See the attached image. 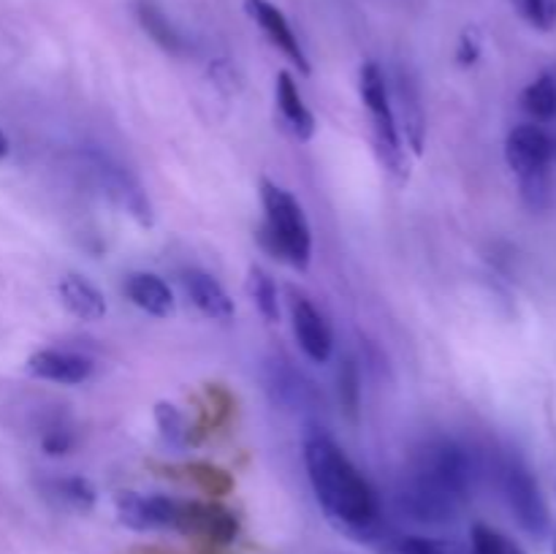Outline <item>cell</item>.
<instances>
[{
  "label": "cell",
  "mask_w": 556,
  "mask_h": 554,
  "mask_svg": "<svg viewBox=\"0 0 556 554\" xmlns=\"http://www.w3.org/2000/svg\"><path fill=\"white\" fill-rule=\"evenodd\" d=\"M123 291L147 315H155V318H172L174 315L172 288L152 272H130L123 282Z\"/></svg>",
  "instance_id": "9a60e30c"
},
{
  "label": "cell",
  "mask_w": 556,
  "mask_h": 554,
  "mask_svg": "<svg viewBox=\"0 0 556 554\" xmlns=\"http://www.w3.org/2000/svg\"><path fill=\"white\" fill-rule=\"evenodd\" d=\"M188 478L199 483V487L210 494H226L228 489H231V478H228V473L217 470V467L212 465H190Z\"/></svg>",
  "instance_id": "d4e9b609"
},
{
  "label": "cell",
  "mask_w": 556,
  "mask_h": 554,
  "mask_svg": "<svg viewBox=\"0 0 556 554\" xmlns=\"http://www.w3.org/2000/svg\"><path fill=\"white\" fill-rule=\"evenodd\" d=\"M74 445H76L74 432H71L68 427H60V424H54V427H49L47 432L41 435V449L47 451L49 456L68 454V451L74 449Z\"/></svg>",
  "instance_id": "484cf974"
},
{
  "label": "cell",
  "mask_w": 556,
  "mask_h": 554,
  "mask_svg": "<svg viewBox=\"0 0 556 554\" xmlns=\"http://www.w3.org/2000/svg\"><path fill=\"white\" fill-rule=\"evenodd\" d=\"M304 467L326 519L356 541L380 532V505L375 489L334 440L315 435L304 443Z\"/></svg>",
  "instance_id": "6da1fadb"
},
{
  "label": "cell",
  "mask_w": 556,
  "mask_h": 554,
  "mask_svg": "<svg viewBox=\"0 0 556 554\" xmlns=\"http://www.w3.org/2000/svg\"><path fill=\"white\" fill-rule=\"evenodd\" d=\"M155 424H157V429H161L163 443L172 445V449L182 451V449H188L190 443H195V435H193V429H190L188 418H185V413L179 411L177 405H172V402H157Z\"/></svg>",
  "instance_id": "ffe728a7"
},
{
  "label": "cell",
  "mask_w": 556,
  "mask_h": 554,
  "mask_svg": "<svg viewBox=\"0 0 556 554\" xmlns=\"http://www.w3.org/2000/svg\"><path fill=\"white\" fill-rule=\"evenodd\" d=\"M521 109L532 117V123H548L556 117V68L543 71L535 81L521 92Z\"/></svg>",
  "instance_id": "d6986e66"
},
{
  "label": "cell",
  "mask_w": 556,
  "mask_h": 554,
  "mask_svg": "<svg viewBox=\"0 0 556 554\" xmlns=\"http://www.w3.org/2000/svg\"><path fill=\"white\" fill-rule=\"evenodd\" d=\"M554 554H556V532H554Z\"/></svg>",
  "instance_id": "1f68e13d"
},
{
  "label": "cell",
  "mask_w": 556,
  "mask_h": 554,
  "mask_svg": "<svg viewBox=\"0 0 556 554\" xmlns=\"http://www.w3.org/2000/svg\"><path fill=\"white\" fill-rule=\"evenodd\" d=\"M340 402H342V407H345L348 416L356 421L358 402H362V380H358V369L351 358H348V362H342V367H340Z\"/></svg>",
  "instance_id": "cb8c5ba5"
},
{
  "label": "cell",
  "mask_w": 556,
  "mask_h": 554,
  "mask_svg": "<svg viewBox=\"0 0 556 554\" xmlns=\"http://www.w3.org/2000/svg\"><path fill=\"white\" fill-rule=\"evenodd\" d=\"M516 11L521 14V20L530 22L538 30H546V16H543V0H514Z\"/></svg>",
  "instance_id": "f1b7e54d"
},
{
  "label": "cell",
  "mask_w": 556,
  "mask_h": 554,
  "mask_svg": "<svg viewBox=\"0 0 556 554\" xmlns=\"http://www.w3.org/2000/svg\"><path fill=\"white\" fill-rule=\"evenodd\" d=\"M119 521L130 530H174L177 527L179 500L166 498V494H139V492H119L114 500Z\"/></svg>",
  "instance_id": "52a82bcc"
},
{
  "label": "cell",
  "mask_w": 556,
  "mask_h": 554,
  "mask_svg": "<svg viewBox=\"0 0 556 554\" xmlns=\"http://www.w3.org/2000/svg\"><path fill=\"white\" fill-rule=\"evenodd\" d=\"M291 324H293V335H296L299 348L307 353V358H313L315 364L329 362L331 351H334L331 329L309 299L304 297L291 299Z\"/></svg>",
  "instance_id": "30bf717a"
},
{
  "label": "cell",
  "mask_w": 556,
  "mask_h": 554,
  "mask_svg": "<svg viewBox=\"0 0 556 554\" xmlns=\"http://www.w3.org/2000/svg\"><path fill=\"white\" fill-rule=\"evenodd\" d=\"M248 293L258 313L264 315L269 324L280 320V297H277V286L271 275L261 266H250L248 269Z\"/></svg>",
  "instance_id": "44dd1931"
},
{
  "label": "cell",
  "mask_w": 556,
  "mask_h": 554,
  "mask_svg": "<svg viewBox=\"0 0 556 554\" xmlns=\"http://www.w3.org/2000/svg\"><path fill=\"white\" fill-rule=\"evenodd\" d=\"M136 20L144 27L147 36L157 43L161 49H166L168 54H188V41H185L182 33L172 25L166 14L161 11V5L155 0H136Z\"/></svg>",
  "instance_id": "ac0fdd59"
},
{
  "label": "cell",
  "mask_w": 556,
  "mask_h": 554,
  "mask_svg": "<svg viewBox=\"0 0 556 554\" xmlns=\"http://www.w3.org/2000/svg\"><path fill=\"white\" fill-rule=\"evenodd\" d=\"M58 293L63 307L68 310L74 318L85 320V324H96V320H101L109 310L103 293L98 291L90 280H85V277L79 275H65L63 280H60Z\"/></svg>",
  "instance_id": "e0dca14e"
},
{
  "label": "cell",
  "mask_w": 556,
  "mask_h": 554,
  "mask_svg": "<svg viewBox=\"0 0 556 554\" xmlns=\"http://www.w3.org/2000/svg\"><path fill=\"white\" fill-rule=\"evenodd\" d=\"M275 103L277 114H280V125L299 141H309L315 136V117L307 106H304V98L299 92L296 81L288 71L277 74L275 85Z\"/></svg>",
  "instance_id": "4fadbf2b"
},
{
  "label": "cell",
  "mask_w": 556,
  "mask_h": 554,
  "mask_svg": "<svg viewBox=\"0 0 556 554\" xmlns=\"http://www.w3.org/2000/svg\"><path fill=\"white\" fill-rule=\"evenodd\" d=\"M552 139L538 123L516 125L505 141V158L519 179L521 199L530 210L541 212L548 206V166H552Z\"/></svg>",
  "instance_id": "5b68a950"
},
{
  "label": "cell",
  "mask_w": 556,
  "mask_h": 554,
  "mask_svg": "<svg viewBox=\"0 0 556 554\" xmlns=\"http://www.w3.org/2000/svg\"><path fill=\"white\" fill-rule=\"evenodd\" d=\"M472 554H527L519 543L510 541L500 530L489 525H476L470 532Z\"/></svg>",
  "instance_id": "7402d4cb"
},
{
  "label": "cell",
  "mask_w": 556,
  "mask_h": 554,
  "mask_svg": "<svg viewBox=\"0 0 556 554\" xmlns=\"http://www.w3.org/2000/svg\"><path fill=\"white\" fill-rule=\"evenodd\" d=\"M478 58H481V38L476 30H467L462 36L459 49H456V60H459V65H472Z\"/></svg>",
  "instance_id": "83f0119b"
},
{
  "label": "cell",
  "mask_w": 556,
  "mask_h": 554,
  "mask_svg": "<svg viewBox=\"0 0 556 554\" xmlns=\"http://www.w3.org/2000/svg\"><path fill=\"white\" fill-rule=\"evenodd\" d=\"M470 454L454 440H438V443H429L405 473L400 503L413 519L440 525V521L454 519L470 492Z\"/></svg>",
  "instance_id": "7a4b0ae2"
},
{
  "label": "cell",
  "mask_w": 556,
  "mask_h": 554,
  "mask_svg": "<svg viewBox=\"0 0 556 554\" xmlns=\"http://www.w3.org/2000/svg\"><path fill=\"white\" fill-rule=\"evenodd\" d=\"M244 11H248L250 20L264 30V36L269 38V41L275 43V47L280 49V52L286 54V58L291 60L302 74H309L307 54H304L293 27L288 25L286 14H282L275 3H269V0H244Z\"/></svg>",
  "instance_id": "9c48e42d"
},
{
  "label": "cell",
  "mask_w": 556,
  "mask_h": 554,
  "mask_svg": "<svg viewBox=\"0 0 556 554\" xmlns=\"http://www.w3.org/2000/svg\"><path fill=\"white\" fill-rule=\"evenodd\" d=\"M179 280H182V288L190 297V302H193L206 318L223 320V324L233 318L231 297H228L226 288H223L215 277L206 275V272L201 269H188L182 272Z\"/></svg>",
  "instance_id": "5bb4252c"
},
{
  "label": "cell",
  "mask_w": 556,
  "mask_h": 554,
  "mask_svg": "<svg viewBox=\"0 0 556 554\" xmlns=\"http://www.w3.org/2000/svg\"><path fill=\"white\" fill-rule=\"evenodd\" d=\"M358 96H362L369 119H372V141L380 163H383V168L396 182H405L410 177V163H407L400 128H396L394 119V109H391L389 81H386L378 63L362 65V71H358Z\"/></svg>",
  "instance_id": "277c9868"
},
{
  "label": "cell",
  "mask_w": 556,
  "mask_h": 554,
  "mask_svg": "<svg viewBox=\"0 0 556 554\" xmlns=\"http://www.w3.org/2000/svg\"><path fill=\"white\" fill-rule=\"evenodd\" d=\"M543 16H546V30L556 27V0H543Z\"/></svg>",
  "instance_id": "f546056e"
},
{
  "label": "cell",
  "mask_w": 556,
  "mask_h": 554,
  "mask_svg": "<svg viewBox=\"0 0 556 554\" xmlns=\"http://www.w3.org/2000/svg\"><path fill=\"white\" fill-rule=\"evenodd\" d=\"M177 532L185 536H201L210 543L226 546L237 538L239 521L228 508L217 503H199V500H179Z\"/></svg>",
  "instance_id": "ba28073f"
},
{
  "label": "cell",
  "mask_w": 556,
  "mask_h": 554,
  "mask_svg": "<svg viewBox=\"0 0 556 554\" xmlns=\"http://www.w3.org/2000/svg\"><path fill=\"white\" fill-rule=\"evenodd\" d=\"M27 373L38 380H52L63 386H79L92 375V362L87 356L58 348H43L27 358Z\"/></svg>",
  "instance_id": "8fae6325"
},
{
  "label": "cell",
  "mask_w": 556,
  "mask_h": 554,
  "mask_svg": "<svg viewBox=\"0 0 556 554\" xmlns=\"http://www.w3.org/2000/svg\"><path fill=\"white\" fill-rule=\"evenodd\" d=\"M264 223L258 228L261 248L293 269H307L313 259V234L302 204L280 185L261 179Z\"/></svg>",
  "instance_id": "3957f363"
},
{
  "label": "cell",
  "mask_w": 556,
  "mask_h": 554,
  "mask_svg": "<svg viewBox=\"0 0 556 554\" xmlns=\"http://www.w3.org/2000/svg\"><path fill=\"white\" fill-rule=\"evenodd\" d=\"M9 150H11V144H9V136H5V130L0 128V161H3V158L9 155Z\"/></svg>",
  "instance_id": "4dcf8cb0"
},
{
  "label": "cell",
  "mask_w": 556,
  "mask_h": 554,
  "mask_svg": "<svg viewBox=\"0 0 556 554\" xmlns=\"http://www.w3.org/2000/svg\"><path fill=\"white\" fill-rule=\"evenodd\" d=\"M391 101H396V106L391 103V109H394L400 136H405L410 150L416 152V155H421L427 125H424V109L421 103H418L416 87H413L405 76H400V79H396V90L391 92Z\"/></svg>",
  "instance_id": "2e32d148"
},
{
  "label": "cell",
  "mask_w": 556,
  "mask_h": 554,
  "mask_svg": "<svg viewBox=\"0 0 556 554\" xmlns=\"http://www.w3.org/2000/svg\"><path fill=\"white\" fill-rule=\"evenodd\" d=\"M500 483H503L510 514L519 521L521 530L535 538V541H543L552 530V514H548L546 498H543L530 467L519 456H510L500 467Z\"/></svg>",
  "instance_id": "8992f818"
},
{
  "label": "cell",
  "mask_w": 556,
  "mask_h": 554,
  "mask_svg": "<svg viewBox=\"0 0 556 554\" xmlns=\"http://www.w3.org/2000/svg\"><path fill=\"white\" fill-rule=\"evenodd\" d=\"M96 172H98V177H101L106 193L112 196V199L117 201L125 212H130V215H134L141 226H150L152 206H150V199H147V193L141 190V185L136 182V179L130 177L125 168L109 163L106 158L96 163Z\"/></svg>",
  "instance_id": "7c38bea8"
},
{
  "label": "cell",
  "mask_w": 556,
  "mask_h": 554,
  "mask_svg": "<svg viewBox=\"0 0 556 554\" xmlns=\"http://www.w3.org/2000/svg\"><path fill=\"white\" fill-rule=\"evenodd\" d=\"M52 492L63 500L65 505L76 511H90L96 505V489L87 478L81 476H68V478H60V481L52 483Z\"/></svg>",
  "instance_id": "603a6c76"
},
{
  "label": "cell",
  "mask_w": 556,
  "mask_h": 554,
  "mask_svg": "<svg viewBox=\"0 0 556 554\" xmlns=\"http://www.w3.org/2000/svg\"><path fill=\"white\" fill-rule=\"evenodd\" d=\"M400 554H451L443 543L429 541V538L410 536L400 543Z\"/></svg>",
  "instance_id": "4316f807"
}]
</instances>
